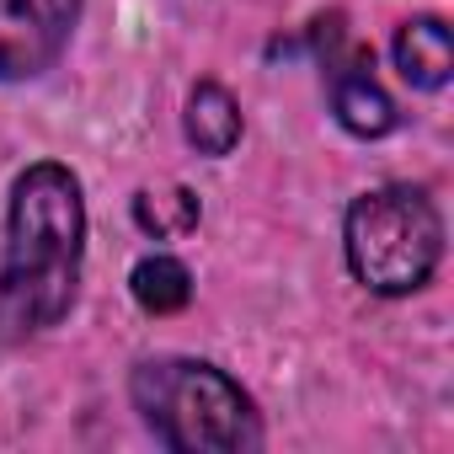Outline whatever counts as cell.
Masks as SVG:
<instances>
[{"instance_id": "6da1fadb", "label": "cell", "mask_w": 454, "mask_h": 454, "mask_svg": "<svg viewBox=\"0 0 454 454\" xmlns=\"http://www.w3.org/2000/svg\"><path fill=\"white\" fill-rule=\"evenodd\" d=\"M86 198L70 166L38 160L12 182L6 257H0V337L59 326L81 294Z\"/></svg>"}, {"instance_id": "7a4b0ae2", "label": "cell", "mask_w": 454, "mask_h": 454, "mask_svg": "<svg viewBox=\"0 0 454 454\" xmlns=\"http://www.w3.org/2000/svg\"><path fill=\"white\" fill-rule=\"evenodd\" d=\"M134 411L176 454H247L262 443L252 395L203 358H150L129 380Z\"/></svg>"}, {"instance_id": "3957f363", "label": "cell", "mask_w": 454, "mask_h": 454, "mask_svg": "<svg viewBox=\"0 0 454 454\" xmlns=\"http://www.w3.org/2000/svg\"><path fill=\"white\" fill-rule=\"evenodd\" d=\"M342 247H348V268L369 294L401 300L417 294L438 262H443V219L433 208V198L411 182H390L374 187L364 198H353L348 224H342Z\"/></svg>"}, {"instance_id": "277c9868", "label": "cell", "mask_w": 454, "mask_h": 454, "mask_svg": "<svg viewBox=\"0 0 454 454\" xmlns=\"http://www.w3.org/2000/svg\"><path fill=\"white\" fill-rule=\"evenodd\" d=\"M81 0H0V81H38L59 65Z\"/></svg>"}, {"instance_id": "5b68a950", "label": "cell", "mask_w": 454, "mask_h": 454, "mask_svg": "<svg viewBox=\"0 0 454 454\" xmlns=\"http://www.w3.org/2000/svg\"><path fill=\"white\" fill-rule=\"evenodd\" d=\"M326 81H332V113L348 134L380 139V134L395 129V102L374 81V54L369 49L348 43L342 54H326Z\"/></svg>"}, {"instance_id": "8992f818", "label": "cell", "mask_w": 454, "mask_h": 454, "mask_svg": "<svg viewBox=\"0 0 454 454\" xmlns=\"http://www.w3.org/2000/svg\"><path fill=\"white\" fill-rule=\"evenodd\" d=\"M395 70L406 86L417 91H443L449 86V70H454V43H449V27L438 17H411L401 22L395 33Z\"/></svg>"}, {"instance_id": "52a82bcc", "label": "cell", "mask_w": 454, "mask_h": 454, "mask_svg": "<svg viewBox=\"0 0 454 454\" xmlns=\"http://www.w3.org/2000/svg\"><path fill=\"white\" fill-rule=\"evenodd\" d=\"M182 129H187V145L198 155H231L241 145V102L224 91L219 81H198L192 97H187V113H182Z\"/></svg>"}, {"instance_id": "ba28073f", "label": "cell", "mask_w": 454, "mask_h": 454, "mask_svg": "<svg viewBox=\"0 0 454 454\" xmlns=\"http://www.w3.org/2000/svg\"><path fill=\"white\" fill-rule=\"evenodd\" d=\"M129 289H134V305H139V310H150V316H176V310L192 300V273H187V262L155 252V257H139V262H134Z\"/></svg>"}, {"instance_id": "9c48e42d", "label": "cell", "mask_w": 454, "mask_h": 454, "mask_svg": "<svg viewBox=\"0 0 454 454\" xmlns=\"http://www.w3.org/2000/svg\"><path fill=\"white\" fill-rule=\"evenodd\" d=\"M198 198L187 192V187H176V182H166V187H145V192H134V224L145 236H155V241H176V236H192L198 231Z\"/></svg>"}]
</instances>
